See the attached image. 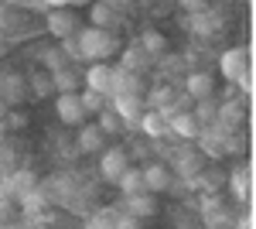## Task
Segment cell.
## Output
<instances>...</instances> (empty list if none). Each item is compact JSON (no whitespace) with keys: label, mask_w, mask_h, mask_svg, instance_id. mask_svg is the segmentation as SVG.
<instances>
[{"label":"cell","mask_w":256,"mask_h":229,"mask_svg":"<svg viewBox=\"0 0 256 229\" xmlns=\"http://www.w3.org/2000/svg\"><path fill=\"white\" fill-rule=\"evenodd\" d=\"M79 52L82 58H89V62H102V58H110L113 52L120 48V41L113 31H99V28H86V31H79Z\"/></svg>","instance_id":"obj_1"},{"label":"cell","mask_w":256,"mask_h":229,"mask_svg":"<svg viewBox=\"0 0 256 229\" xmlns=\"http://www.w3.org/2000/svg\"><path fill=\"white\" fill-rule=\"evenodd\" d=\"M28 99V79L20 72H0V103L4 106H14Z\"/></svg>","instance_id":"obj_2"},{"label":"cell","mask_w":256,"mask_h":229,"mask_svg":"<svg viewBox=\"0 0 256 229\" xmlns=\"http://www.w3.org/2000/svg\"><path fill=\"white\" fill-rule=\"evenodd\" d=\"M55 113H58V120L68 123V127H82V123H86V110H82V103H79V93L55 96Z\"/></svg>","instance_id":"obj_3"},{"label":"cell","mask_w":256,"mask_h":229,"mask_svg":"<svg viewBox=\"0 0 256 229\" xmlns=\"http://www.w3.org/2000/svg\"><path fill=\"white\" fill-rule=\"evenodd\" d=\"M222 76L229 79V82L250 79V48H229L222 55Z\"/></svg>","instance_id":"obj_4"},{"label":"cell","mask_w":256,"mask_h":229,"mask_svg":"<svg viewBox=\"0 0 256 229\" xmlns=\"http://www.w3.org/2000/svg\"><path fill=\"white\" fill-rule=\"evenodd\" d=\"M110 110L120 116V123L137 127L140 116H144V99H137V96H113V106Z\"/></svg>","instance_id":"obj_5"},{"label":"cell","mask_w":256,"mask_h":229,"mask_svg":"<svg viewBox=\"0 0 256 229\" xmlns=\"http://www.w3.org/2000/svg\"><path fill=\"white\" fill-rule=\"evenodd\" d=\"M86 89L99 96H113V69L106 62H92V69H86Z\"/></svg>","instance_id":"obj_6"},{"label":"cell","mask_w":256,"mask_h":229,"mask_svg":"<svg viewBox=\"0 0 256 229\" xmlns=\"http://www.w3.org/2000/svg\"><path fill=\"white\" fill-rule=\"evenodd\" d=\"M144 174V191H150V195H158V191H168L171 188V168L168 164H147V168H140Z\"/></svg>","instance_id":"obj_7"},{"label":"cell","mask_w":256,"mask_h":229,"mask_svg":"<svg viewBox=\"0 0 256 229\" xmlns=\"http://www.w3.org/2000/svg\"><path fill=\"white\" fill-rule=\"evenodd\" d=\"M48 31H52L55 38L68 41L79 31V14H72V11H52V14H48Z\"/></svg>","instance_id":"obj_8"},{"label":"cell","mask_w":256,"mask_h":229,"mask_svg":"<svg viewBox=\"0 0 256 229\" xmlns=\"http://www.w3.org/2000/svg\"><path fill=\"white\" fill-rule=\"evenodd\" d=\"M216 120L222 123L226 134H229V130H239V127L246 123V106H242L239 99H226V103L216 110Z\"/></svg>","instance_id":"obj_9"},{"label":"cell","mask_w":256,"mask_h":229,"mask_svg":"<svg viewBox=\"0 0 256 229\" xmlns=\"http://www.w3.org/2000/svg\"><path fill=\"white\" fill-rule=\"evenodd\" d=\"M126 168H130V161H126V151H120V147L102 151V157H99V171H102L106 181H120V174Z\"/></svg>","instance_id":"obj_10"},{"label":"cell","mask_w":256,"mask_h":229,"mask_svg":"<svg viewBox=\"0 0 256 229\" xmlns=\"http://www.w3.org/2000/svg\"><path fill=\"white\" fill-rule=\"evenodd\" d=\"M184 93L192 96L195 103H202V99H208V96L216 93V79L208 76V72H192L188 82H184Z\"/></svg>","instance_id":"obj_11"},{"label":"cell","mask_w":256,"mask_h":229,"mask_svg":"<svg viewBox=\"0 0 256 229\" xmlns=\"http://www.w3.org/2000/svg\"><path fill=\"white\" fill-rule=\"evenodd\" d=\"M126 215H134V219H150V215H158V198H154L150 191L130 195V198H126Z\"/></svg>","instance_id":"obj_12"},{"label":"cell","mask_w":256,"mask_h":229,"mask_svg":"<svg viewBox=\"0 0 256 229\" xmlns=\"http://www.w3.org/2000/svg\"><path fill=\"white\" fill-rule=\"evenodd\" d=\"M4 188H7V195H18V198H20V195H28V191L38 188V174L28 171V168H20V171H14L10 178H7Z\"/></svg>","instance_id":"obj_13"},{"label":"cell","mask_w":256,"mask_h":229,"mask_svg":"<svg viewBox=\"0 0 256 229\" xmlns=\"http://www.w3.org/2000/svg\"><path fill=\"white\" fill-rule=\"evenodd\" d=\"M102 144H106V134L99 130L96 123H82V130H79V151L82 154H99V151H102Z\"/></svg>","instance_id":"obj_14"},{"label":"cell","mask_w":256,"mask_h":229,"mask_svg":"<svg viewBox=\"0 0 256 229\" xmlns=\"http://www.w3.org/2000/svg\"><path fill=\"white\" fill-rule=\"evenodd\" d=\"M168 134H178V137H184V140H198L202 127H198V120L192 113H178L174 120L168 123Z\"/></svg>","instance_id":"obj_15"},{"label":"cell","mask_w":256,"mask_h":229,"mask_svg":"<svg viewBox=\"0 0 256 229\" xmlns=\"http://www.w3.org/2000/svg\"><path fill=\"white\" fill-rule=\"evenodd\" d=\"M150 62H154V58H147L144 52H140V45H134V48L123 52V72L130 69V76H144V72L150 69Z\"/></svg>","instance_id":"obj_16"},{"label":"cell","mask_w":256,"mask_h":229,"mask_svg":"<svg viewBox=\"0 0 256 229\" xmlns=\"http://www.w3.org/2000/svg\"><path fill=\"white\" fill-rule=\"evenodd\" d=\"M171 103H174V89H171V86H154V89L147 93V99H144V110L160 113V110L171 106Z\"/></svg>","instance_id":"obj_17"},{"label":"cell","mask_w":256,"mask_h":229,"mask_svg":"<svg viewBox=\"0 0 256 229\" xmlns=\"http://www.w3.org/2000/svg\"><path fill=\"white\" fill-rule=\"evenodd\" d=\"M140 52L147 58H158L168 52V38L160 35V31H144V38H140Z\"/></svg>","instance_id":"obj_18"},{"label":"cell","mask_w":256,"mask_h":229,"mask_svg":"<svg viewBox=\"0 0 256 229\" xmlns=\"http://www.w3.org/2000/svg\"><path fill=\"white\" fill-rule=\"evenodd\" d=\"M41 65H44L48 76H58V72H65V69H72V65H68V55H65L62 48H48V52L41 55Z\"/></svg>","instance_id":"obj_19"},{"label":"cell","mask_w":256,"mask_h":229,"mask_svg":"<svg viewBox=\"0 0 256 229\" xmlns=\"http://www.w3.org/2000/svg\"><path fill=\"white\" fill-rule=\"evenodd\" d=\"M178 168H181V174L192 181V178H195V174H202V168H205V154H202V151L181 154V157H178Z\"/></svg>","instance_id":"obj_20"},{"label":"cell","mask_w":256,"mask_h":229,"mask_svg":"<svg viewBox=\"0 0 256 229\" xmlns=\"http://www.w3.org/2000/svg\"><path fill=\"white\" fill-rule=\"evenodd\" d=\"M140 130L147 137H164L168 134V123H164V116L154 113V110H144V116H140V123H137Z\"/></svg>","instance_id":"obj_21"},{"label":"cell","mask_w":256,"mask_h":229,"mask_svg":"<svg viewBox=\"0 0 256 229\" xmlns=\"http://www.w3.org/2000/svg\"><path fill=\"white\" fill-rule=\"evenodd\" d=\"M89 21H92V28H99V31H110L113 21H116V14H113L110 4H92V7H89Z\"/></svg>","instance_id":"obj_22"},{"label":"cell","mask_w":256,"mask_h":229,"mask_svg":"<svg viewBox=\"0 0 256 229\" xmlns=\"http://www.w3.org/2000/svg\"><path fill=\"white\" fill-rule=\"evenodd\" d=\"M28 86H31V96H58L55 93V79L48 76L44 69H38L34 76L28 79Z\"/></svg>","instance_id":"obj_23"},{"label":"cell","mask_w":256,"mask_h":229,"mask_svg":"<svg viewBox=\"0 0 256 229\" xmlns=\"http://www.w3.org/2000/svg\"><path fill=\"white\" fill-rule=\"evenodd\" d=\"M116 185L126 191V198H130V195H140V191H144V174H140V168H126V171L120 174Z\"/></svg>","instance_id":"obj_24"},{"label":"cell","mask_w":256,"mask_h":229,"mask_svg":"<svg viewBox=\"0 0 256 229\" xmlns=\"http://www.w3.org/2000/svg\"><path fill=\"white\" fill-rule=\"evenodd\" d=\"M229 188H232V195L239 202H246L250 198V171H232L229 174Z\"/></svg>","instance_id":"obj_25"},{"label":"cell","mask_w":256,"mask_h":229,"mask_svg":"<svg viewBox=\"0 0 256 229\" xmlns=\"http://www.w3.org/2000/svg\"><path fill=\"white\" fill-rule=\"evenodd\" d=\"M79 103H82V110H86V116H89V113H102V110H106V99H102L99 93H92V89L79 93Z\"/></svg>","instance_id":"obj_26"},{"label":"cell","mask_w":256,"mask_h":229,"mask_svg":"<svg viewBox=\"0 0 256 229\" xmlns=\"http://www.w3.org/2000/svg\"><path fill=\"white\" fill-rule=\"evenodd\" d=\"M20 202H24L20 209L28 212V215H38V212H44V205H48V202H44V195H41L38 188L28 191V195H20Z\"/></svg>","instance_id":"obj_27"},{"label":"cell","mask_w":256,"mask_h":229,"mask_svg":"<svg viewBox=\"0 0 256 229\" xmlns=\"http://www.w3.org/2000/svg\"><path fill=\"white\" fill-rule=\"evenodd\" d=\"M55 79V93H76V86H79V76L72 72V69H65V72H58V76H52Z\"/></svg>","instance_id":"obj_28"},{"label":"cell","mask_w":256,"mask_h":229,"mask_svg":"<svg viewBox=\"0 0 256 229\" xmlns=\"http://www.w3.org/2000/svg\"><path fill=\"white\" fill-rule=\"evenodd\" d=\"M28 123H31L28 110H7V116H4V127H7V130H24Z\"/></svg>","instance_id":"obj_29"},{"label":"cell","mask_w":256,"mask_h":229,"mask_svg":"<svg viewBox=\"0 0 256 229\" xmlns=\"http://www.w3.org/2000/svg\"><path fill=\"white\" fill-rule=\"evenodd\" d=\"M96 127L102 130V134H116L123 123H120V116L113 113V110H102V113H99V123H96Z\"/></svg>","instance_id":"obj_30"},{"label":"cell","mask_w":256,"mask_h":229,"mask_svg":"<svg viewBox=\"0 0 256 229\" xmlns=\"http://www.w3.org/2000/svg\"><path fill=\"white\" fill-rule=\"evenodd\" d=\"M86 229H116V219H113V212H99V215H89Z\"/></svg>","instance_id":"obj_31"},{"label":"cell","mask_w":256,"mask_h":229,"mask_svg":"<svg viewBox=\"0 0 256 229\" xmlns=\"http://www.w3.org/2000/svg\"><path fill=\"white\" fill-rule=\"evenodd\" d=\"M218 205H222V198H218L216 191H205V195H202V212H205V215L218 212Z\"/></svg>","instance_id":"obj_32"},{"label":"cell","mask_w":256,"mask_h":229,"mask_svg":"<svg viewBox=\"0 0 256 229\" xmlns=\"http://www.w3.org/2000/svg\"><path fill=\"white\" fill-rule=\"evenodd\" d=\"M171 106H174L178 113H192V110H195V99H192L188 93H184V96H181V93H174V103H171Z\"/></svg>","instance_id":"obj_33"},{"label":"cell","mask_w":256,"mask_h":229,"mask_svg":"<svg viewBox=\"0 0 256 229\" xmlns=\"http://www.w3.org/2000/svg\"><path fill=\"white\" fill-rule=\"evenodd\" d=\"M116 229H144V222L134 215H123V219H116Z\"/></svg>","instance_id":"obj_34"},{"label":"cell","mask_w":256,"mask_h":229,"mask_svg":"<svg viewBox=\"0 0 256 229\" xmlns=\"http://www.w3.org/2000/svg\"><path fill=\"white\" fill-rule=\"evenodd\" d=\"M0 55H7V41L0 38Z\"/></svg>","instance_id":"obj_35"},{"label":"cell","mask_w":256,"mask_h":229,"mask_svg":"<svg viewBox=\"0 0 256 229\" xmlns=\"http://www.w3.org/2000/svg\"><path fill=\"white\" fill-rule=\"evenodd\" d=\"M4 116H7V106H4V103H0V120H4Z\"/></svg>","instance_id":"obj_36"}]
</instances>
